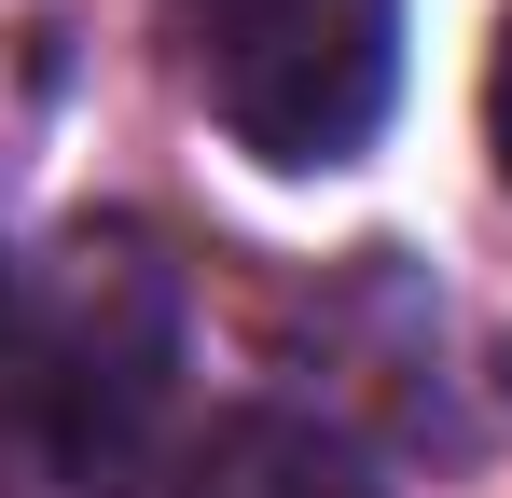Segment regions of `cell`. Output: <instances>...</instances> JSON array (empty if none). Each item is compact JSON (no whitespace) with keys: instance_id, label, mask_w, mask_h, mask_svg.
I'll use <instances>...</instances> for the list:
<instances>
[{"instance_id":"cell-1","label":"cell","mask_w":512,"mask_h":498,"mask_svg":"<svg viewBox=\"0 0 512 498\" xmlns=\"http://www.w3.org/2000/svg\"><path fill=\"white\" fill-rule=\"evenodd\" d=\"M180 402V277L153 236L84 222L56 249L42 305L0 346V471L14 498H125L153 471V429Z\"/></svg>"},{"instance_id":"cell-2","label":"cell","mask_w":512,"mask_h":498,"mask_svg":"<svg viewBox=\"0 0 512 498\" xmlns=\"http://www.w3.org/2000/svg\"><path fill=\"white\" fill-rule=\"evenodd\" d=\"M180 42L208 125L291 180L360 166L402 97V0H180Z\"/></svg>"},{"instance_id":"cell-3","label":"cell","mask_w":512,"mask_h":498,"mask_svg":"<svg viewBox=\"0 0 512 498\" xmlns=\"http://www.w3.org/2000/svg\"><path fill=\"white\" fill-rule=\"evenodd\" d=\"M180 498H388V485H374V457L333 443L319 415H222Z\"/></svg>"},{"instance_id":"cell-4","label":"cell","mask_w":512,"mask_h":498,"mask_svg":"<svg viewBox=\"0 0 512 498\" xmlns=\"http://www.w3.org/2000/svg\"><path fill=\"white\" fill-rule=\"evenodd\" d=\"M485 125H499V166H512V28H499V70H485Z\"/></svg>"},{"instance_id":"cell-5","label":"cell","mask_w":512,"mask_h":498,"mask_svg":"<svg viewBox=\"0 0 512 498\" xmlns=\"http://www.w3.org/2000/svg\"><path fill=\"white\" fill-rule=\"evenodd\" d=\"M0 332H14V291H0Z\"/></svg>"}]
</instances>
